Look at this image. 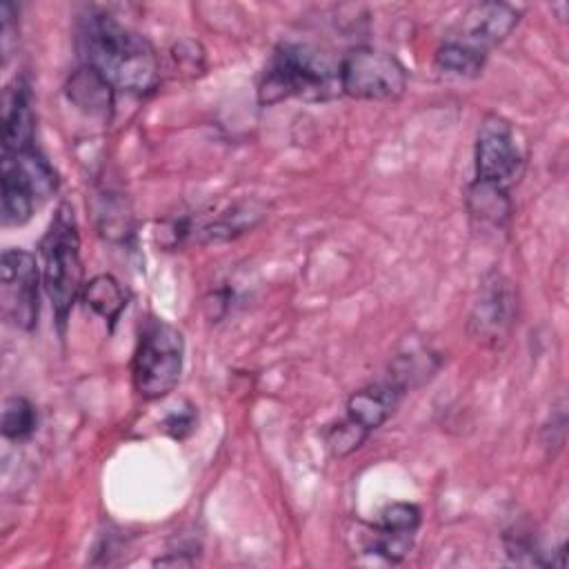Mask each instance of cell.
<instances>
[{"label": "cell", "instance_id": "cell-1", "mask_svg": "<svg viewBox=\"0 0 569 569\" xmlns=\"http://www.w3.org/2000/svg\"><path fill=\"white\" fill-rule=\"evenodd\" d=\"M78 47L84 64L113 89L147 96L160 82V62L153 44L109 13L89 11L80 18Z\"/></svg>", "mask_w": 569, "mask_h": 569}, {"label": "cell", "instance_id": "cell-2", "mask_svg": "<svg viewBox=\"0 0 569 569\" xmlns=\"http://www.w3.org/2000/svg\"><path fill=\"white\" fill-rule=\"evenodd\" d=\"M338 62L318 47L284 42L264 67L258 102L269 107L287 98L329 100L340 93Z\"/></svg>", "mask_w": 569, "mask_h": 569}, {"label": "cell", "instance_id": "cell-3", "mask_svg": "<svg viewBox=\"0 0 569 569\" xmlns=\"http://www.w3.org/2000/svg\"><path fill=\"white\" fill-rule=\"evenodd\" d=\"M42 287L51 300L60 331L67 325L76 298L84 289V269L80 258V231L73 207L60 202L40 240Z\"/></svg>", "mask_w": 569, "mask_h": 569}, {"label": "cell", "instance_id": "cell-4", "mask_svg": "<svg viewBox=\"0 0 569 569\" xmlns=\"http://www.w3.org/2000/svg\"><path fill=\"white\" fill-rule=\"evenodd\" d=\"M184 362V338L178 327L160 318L144 320L131 362L133 387L140 398L158 400L171 393Z\"/></svg>", "mask_w": 569, "mask_h": 569}, {"label": "cell", "instance_id": "cell-5", "mask_svg": "<svg viewBox=\"0 0 569 569\" xmlns=\"http://www.w3.org/2000/svg\"><path fill=\"white\" fill-rule=\"evenodd\" d=\"M58 189V176L38 149L2 151V224L20 227Z\"/></svg>", "mask_w": 569, "mask_h": 569}, {"label": "cell", "instance_id": "cell-6", "mask_svg": "<svg viewBox=\"0 0 569 569\" xmlns=\"http://www.w3.org/2000/svg\"><path fill=\"white\" fill-rule=\"evenodd\" d=\"M340 93L356 100H396L407 89L405 64L376 47H351L338 62Z\"/></svg>", "mask_w": 569, "mask_h": 569}, {"label": "cell", "instance_id": "cell-7", "mask_svg": "<svg viewBox=\"0 0 569 569\" xmlns=\"http://www.w3.org/2000/svg\"><path fill=\"white\" fill-rule=\"evenodd\" d=\"M525 173V151L516 138L513 124L489 113L482 118L476 138V178L473 182L509 191Z\"/></svg>", "mask_w": 569, "mask_h": 569}, {"label": "cell", "instance_id": "cell-8", "mask_svg": "<svg viewBox=\"0 0 569 569\" xmlns=\"http://www.w3.org/2000/svg\"><path fill=\"white\" fill-rule=\"evenodd\" d=\"M42 271L24 249H4L0 260V307L2 318L16 329L31 331L38 322V289Z\"/></svg>", "mask_w": 569, "mask_h": 569}, {"label": "cell", "instance_id": "cell-9", "mask_svg": "<svg viewBox=\"0 0 569 569\" xmlns=\"http://www.w3.org/2000/svg\"><path fill=\"white\" fill-rule=\"evenodd\" d=\"M516 322V298L511 282L500 273H491L469 316V336L487 347L507 342Z\"/></svg>", "mask_w": 569, "mask_h": 569}, {"label": "cell", "instance_id": "cell-10", "mask_svg": "<svg viewBox=\"0 0 569 569\" xmlns=\"http://www.w3.org/2000/svg\"><path fill=\"white\" fill-rule=\"evenodd\" d=\"M520 11L505 2H478L471 4L460 20V31L451 36V40H458L485 56L500 44L518 24Z\"/></svg>", "mask_w": 569, "mask_h": 569}, {"label": "cell", "instance_id": "cell-11", "mask_svg": "<svg viewBox=\"0 0 569 569\" xmlns=\"http://www.w3.org/2000/svg\"><path fill=\"white\" fill-rule=\"evenodd\" d=\"M4 133L2 151H29L36 149V116L31 107V91L24 80H16L4 93Z\"/></svg>", "mask_w": 569, "mask_h": 569}, {"label": "cell", "instance_id": "cell-12", "mask_svg": "<svg viewBox=\"0 0 569 569\" xmlns=\"http://www.w3.org/2000/svg\"><path fill=\"white\" fill-rule=\"evenodd\" d=\"M402 396H405V389L391 378L367 385L349 396L347 418H351L358 427L371 433L393 413Z\"/></svg>", "mask_w": 569, "mask_h": 569}, {"label": "cell", "instance_id": "cell-13", "mask_svg": "<svg viewBox=\"0 0 569 569\" xmlns=\"http://www.w3.org/2000/svg\"><path fill=\"white\" fill-rule=\"evenodd\" d=\"M67 96L78 109L87 111L89 116H98V118L111 116L113 87L87 64H82L69 76Z\"/></svg>", "mask_w": 569, "mask_h": 569}, {"label": "cell", "instance_id": "cell-14", "mask_svg": "<svg viewBox=\"0 0 569 569\" xmlns=\"http://www.w3.org/2000/svg\"><path fill=\"white\" fill-rule=\"evenodd\" d=\"M467 207L469 213L491 227H505L511 218V198L509 191L496 189V187H487V184H478L471 182L469 191H467Z\"/></svg>", "mask_w": 569, "mask_h": 569}, {"label": "cell", "instance_id": "cell-15", "mask_svg": "<svg viewBox=\"0 0 569 569\" xmlns=\"http://www.w3.org/2000/svg\"><path fill=\"white\" fill-rule=\"evenodd\" d=\"M82 298L111 327L116 325V320L120 318L122 309L127 307V296H124L120 282L113 276H109V273L93 276L89 282H84Z\"/></svg>", "mask_w": 569, "mask_h": 569}, {"label": "cell", "instance_id": "cell-16", "mask_svg": "<svg viewBox=\"0 0 569 569\" xmlns=\"http://www.w3.org/2000/svg\"><path fill=\"white\" fill-rule=\"evenodd\" d=\"M436 67L440 71H447L451 76H458V78H476L482 67H485V60L487 56L458 42V40H451L447 38L438 49H436Z\"/></svg>", "mask_w": 569, "mask_h": 569}, {"label": "cell", "instance_id": "cell-17", "mask_svg": "<svg viewBox=\"0 0 569 569\" xmlns=\"http://www.w3.org/2000/svg\"><path fill=\"white\" fill-rule=\"evenodd\" d=\"M36 409L22 396H11L2 405V436L7 440H24L36 431Z\"/></svg>", "mask_w": 569, "mask_h": 569}, {"label": "cell", "instance_id": "cell-18", "mask_svg": "<svg viewBox=\"0 0 569 569\" xmlns=\"http://www.w3.org/2000/svg\"><path fill=\"white\" fill-rule=\"evenodd\" d=\"M367 438H369V431L358 427L347 416L327 429V447L333 458H345L353 453Z\"/></svg>", "mask_w": 569, "mask_h": 569}, {"label": "cell", "instance_id": "cell-19", "mask_svg": "<svg viewBox=\"0 0 569 569\" xmlns=\"http://www.w3.org/2000/svg\"><path fill=\"white\" fill-rule=\"evenodd\" d=\"M387 529L393 531H407V533H416L420 527V509L411 502H393L387 505L380 511V522Z\"/></svg>", "mask_w": 569, "mask_h": 569}, {"label": "cell", "instance_id": "cell-20", "mask_svg": "<svg viewBox=\"0 0 569 569\" xmlns=\"http://www.w3.org/2000/svg\"><path fill=\"white\" fill-rule=\"evenodd\" d=\"M193 420H196L193 407L187 405V409H180L178 413H171V416L167 418L164 427H167V431H169L173 438H184V433L191 431Z\"/></svg>", "mask_w": 569, "mask_h": 569}]
</instances>
